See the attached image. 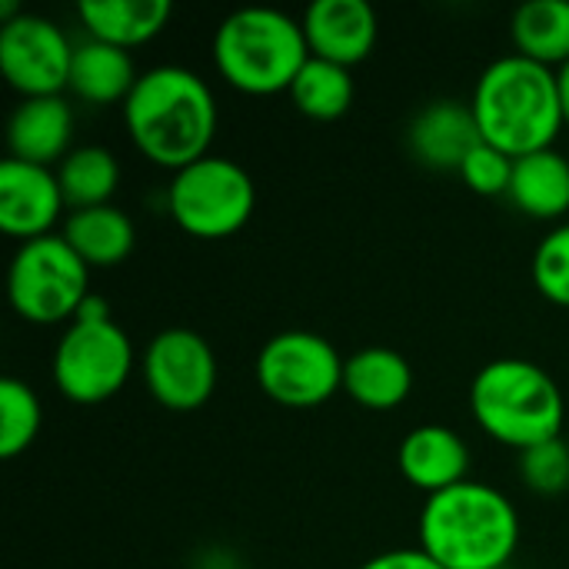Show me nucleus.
I'll return each mask as SVG.
<instances>
[{"instance_id": "nucleus-31", "label": "nucleus", "mask_w": 569, "mask_h": 569, "mask_svg": "<svg viewBox=\"0 0 569 569\" xmlns=\"http://www.w3.org/2000/svg\"><path fill=\"white\" fill-rule=\"evenodd\" d=\"M557 83H560V103H563V120L569 127V63L557 70Z\"/></svg>"}, {"instance_id": "nucleus-2", "label": "nucleus", "mask_w": 569, "mask_h": 569, "mask_svg": "<svg viewBox=\"0 0 569 569\" xmlns=\"http://www.w3.org/2000/svg\"><path fill=\"white\" fill-rule=\"evenodd\" d=\"M480 137L503 153L527 157L550 150L567 127L557 70L520 53L497 57L477 80L470 97Z\"/></svg>"}, {"instance_id": "nucleus-10", "label": "nucleus", "mask_w": 569, "mask_h": 569, "mask_svg": "<svg viewBox=\"0 0 569 569\" xmlns=\"http://www.w3.org/2000/svg\"><path fill=\"white\" fill-rule=\"evenodd\" d=\"M140 373L147 393L173 413H193L207 407L220 380L213 347L187 327L160 330L143 347Z\"/></svg>"}, {"instance_id": "nucleus-11", "label": "nucleus", "mask_w": 569, "mask_h": 569, "mask_svg": "<svg viewBox=\"0 0 569 569\" xmlns=\"http://www.w3.org/2000/svg\"><path fill=\"white\" fill-rule=\"evenodd\" d=\"M73 40L40 13L0 23V73L23 97H60L70 83Z\"/></svg>"}, {"instance_id": "nucleus-8", "label": "nucleus", "mask_w": 569, "mask_h": 569, "mask_svg": "<svg viewBox=\"0 0 569 569\" xmlns=\"http://www.w3.org/2000/svg\"><path fill=\"white\" fill-rule=\"evenodd\" d=\"M53 383L80 407L113 400L133 373V343L117 320H70L53 347Z\"/></svg>"}, {"instance_id": "nucleus-7", "label": "nucleus", "mask_w": 569, "mask_h": 569, "mask_svg": "<svg viewBox=\"0 0 569 569\" xmlns=\"http://www.w3.org/2000/svg\"><path fill=\"white\" fill-rule=\"evenodd\" d=\"M7 297L13 313L27 323H70L90 297V267L60 233L27 240L10 260Z\"/></svg>"}, {"instance_id": "nucleus-13", "label": "nucleus", "mask_w": 569, "mask_h": 569, "mask_svg": "<svg viewBox=\"0 0 569 569\" xmlns=\"http://www.w3.org/2000/svg\"><path fill=\"white\" fill-rule=\"evenodd\" d=\"M300 23L310 57L340 63L347 70L363 63L380 37L377 10L367 0H313Z\"/></svg>"}, {"instance_id": "nucleus-9", "label": "nucleus", "mask_w": 569, "mask_h": 569, "mask_svg": "<svg viewBox=\"0 0 569 569\" xmlns=\"http://www.w3.org/2000/svg\"><path fill=\"white\" fill-rule=\"evenodd\" d=\"M343 367L347 360L327 337L283 330L260 347L253 377L273 403L287 410H313L343 390Z\"/></svg>"}, {"instance_id": "nucleus-12", "label": "nucleus", "mask_w": 569, "mask_h": 569, "mask_svg": "<svg viewBox=\"0 0 569 569\" xmlns=\"http://www.w3.org/2000/svg\"><path fill=\"white\" fill-rule=\"evenodd\" d=\"M67 210L53 167L7 157L0 163V230L20 243L50 237Z\"/></svg>"}, {"instance_id": "nucleus-4", "label": "nucleus", "mask_w": 569, "mask_h": 569, "mask_svg": "<svg viewBox=\"0 0 569 569\" xmlns=\"http://www.w3.org/2000/svg\"><path fill=\"white\" fill-rule=\"evenodd\" d=\"M470 413L487 437L523 453L537 443L557 440L567 420L560 383L533 360L503 357L470 383Z\"/></svg>"}, {"instance_id": "nucleus-32", "label": "nucleus", "mask_w": 569, "mask_h": 569, "mask_svg": "<svg viewBox=\"0 0 569 569\" xmlns=\"http://www.w3.org/2000/svg\"><path fill=\"white\" fill-rule=\"evenodd\" d=\"M507 569H510V567H507Z\"/></svg>"}, {"instance_id": "nucleus-22", "label": "nucleus", "mask_w": 569, "mask_h": 569, "mask_svg": "<svg viewBox=\"0 0 569 569\" xmlns=\"http://www.w3.org/2000/svg\"><path fill=\"white\" fill-rule=\"evenodd\" d=\"M510 37L520 57L560 70L569 63V0H530L517 7Z\"/></svg>"}, {"instance_id": "nucleus-18", "label": "nucleus", "mask_w": 569, "mask_h": 569, "mask_svg": "<svg viewBox=\"0 0 569 569\" xmlns=\"http://www.w3.org/2000/svg\"><path fill=\"white\" fill-rule=\"evenodd\" d=\"M140 73L133 63L130 50L100 43L93 37H83L73 47V63H70V83L67 90L90 103V107H107V103H120L130 97V90L137 87Z\"/></svg>"}, {"instance_id": "nucleus-17", "label": "nucleus", "mask_w": 569, "mask_h": 569, "mask_svg": "<svg viewBox=\"0 0 569 569\" xmlns=\"http://www.w3.org/2000/svg\"><path fill=\"white\" fill-rule=\"evenodd\" d=\"M77 17L87 37L120 50H133L163 33V27L173 17V3L170 0H80Z\"/></svg>"}, {"instance_id": "nucleus-5", "label": "nucleus", "mask_w": 569, "mask_h": 569, "mask_svg": "<svg viewBox=\"0 0 569 569\" xmlns=\"http://www.w3.org/2000/svg\"><path fill=\"white\" fill-rule=\"evenodd\" d=\"M310 60L303 23L273 7H243L220 20L213 33L217 73L247 97L290 93Z\"/></svg>"}, {"instance_id": "nucleus-26", "label": "nucleus", "mask_w": 569, "mask_h": 569, "mask_svg": "<svg viewBox=\"0 0 569 569\" xmlns=\"http://www.w3.org/2000/svg\"><path fill=\"white\" fill-rule=\"evenodd\" d=\"M533 283L537 290L569 310V223L553 227L533 250Z\"/></svg>"}, {"instance_id": "nucleus-14", "label": "nucleus", "mask_w": 569, "mask_h": 569, "mask_svg": "<svg viewBox=\"0 0 569 569\" xmlns=\"http://www.w3.org/2000/svg\"><path fill=\"white\" fill-rule=\"evenodd\" d=\"M480 127L473 117V107L463 100H433L427 103L410 130H407V143L410 153L430 167V170H460L463 160L470 157V150L480 143Z\"/></svg>"}, {"instance_id": "nucleus-27", "label": "nucleus", "mask_w": 569, "mask_h": 569, "mask_svg": "<svg viewBox=\"0 0 569 569\" xmlns=\"http://www.w3.org/2000/svg\"><path fill=\"white\" fill-rule=\"evenodd\" d=\"M520 480L543 497H557L569 490V440L557 437L547 443H537L520 453Z\"/></svg>"}, {"instance_id": "nucleus-24", "label": "nucleus", "mask_w": 569, "mask_h": 569, "mask_svg": "<svg viewBox=\"0 0 569 569\" xmlns=\"http://www.w3.org/2000/svg\"><path fill=\"white\" fill-rule=\"evenodd\" d=\"M290 100L310 120H340L353 103V73L340 63L310 57L290 87Z\"/></svg>"}, {"instance_id": "nucleus-20", "label": "nucleus", "mask_w": 569, "mask_h": 569, "mask_svg": "<svg viewBox=\"0 0 569 569\" xmlns=\"http://www.w3.org/2000/svg\"><path fill=\"white\" fill-rule=\"evenodd\" d=\"M507 197L533 220H560L569 213V160L553 147L517 157Z\"/></svg>"}, {"instance_id": "nucleus-6", "label": "nucleus", "mask_w": 569, "mask_h": 569, "mask_svg": "<svg viewBox=\"0 0 569 569\" xmlns=\"http://www.w3.org/2000/svg\"><path fill=\"white\" fill-rule=\"evenodd\" d=\"M257 207L250 173L230 157H203L170 177L167 210L173 223L197 240H227L240 233Z\"/></svg>"}, {"instance_id": "nucleus-3", "label": "nucleus", "mask_w": 569, "mask_h": 569, "mask_svg": "<svg viewBox=\"0 0 569 569\" xmlns=\"http://www.w3.org/2000/svg\"><path fill=\"white\" fill-rule=\"evenodd\" d=\"M520 547V513L490 483L463 480L427 497L420 513V550L443 569H507Z\"/></svg>"}, {"instance_id": "nucleus-30", "label": "nucleus", "mask_w": 569, "mask_h": 569, "mask_svg": "<svg viewBox=\"0 0 569 569\" xmlns=\"http://www.w3.org/2000/svg\"><path fill=\"white\" fill-rule=\"evenodd\" d=\"M73 320H113V317H110V303H107L100 293H90V297L80 303V310H77Z\"/></svg>"}, {"instance_id": "nucleus-28", "label": "nucleus", "mask_w": 569, "mask_h": 569, "mask_svg": "<svg viewBox=\"0 0 569 569\" xmlns=\"http://www.w3.org/2000/svg\"><path fill=\"white\" fill-rule=\"evenodd\" d=\"M457 173H460V180H463L473 193H480V197H500V193L510 190V180H513V157L503 153L500 147L480 140V143L470 150V157L463 160V167H460Z\"/></svg>"}, {"instance_id": "nucleus-1", "label": "nucleus", "mask_w": 569, "mask_h": 569, "mask_svg": "<svg viewBox=\"0 0 569 569\" xmlns=\"http://www.w3.org/2000/svg\"><path fill=\"white\" fill-rule=\"evenodd\" d=\"M120 110L133 147L153 167L177 173L210 157L220 110L210 83L197 70L180 63L143 70Z\"/></svg>"}, {"instance_id": "nucleus-19", "label": "nucleus", "mask_w": 569, "mask_h": 569, "mask_svg": "<svg viewBox=\"0 0 569 569\" xmlns=\"http://www.w3.org/2000/svg\"><path fill=\"white\" fill-rule=\"evenodd\" d=\"M343 390L357 407L387 413L407 403L413 390V370L407 357H400L390 347H363L347 357Z\"/></svg>"}, {"instance_id": "nucleus-21", "label": "nucleus", "mask_w": 569, "mask_h": 569, "mask_svg": "<svg viewBox=\"0 0 569 569\" xmlns=\"http://www.w3.org/2000/svg\"><path fill=\"white\" fill-rule=\"evenodd\" d=\"M60 237L77 250V257L87 267H117L137 247L133 220L113 203L90 207V210H70Z\"/></svg>"}, {"instance_id": "nucleus-15", "label": "nucleus", "mask_w": 569, "mask_h": 569, "mask_svg": "<svg viewBox=\"0 0 569 569\" xmlns=\"http://www.w3.org/2000/svg\"><path fill=\"white\" fill-rule=\"evenodd\" d=\"M397 467L403 480L427 497H437L463 480H470V450L460 433L443 423H427L400 440Z\"/></svg>"}, {"instance_id": "nucleus-16", "label": "nucleus", "mask_w": 569, "mask_h": 569, "mask_svg": "<svg viewBox=\"0 0 569 569\" xmlns=\"http://www.w3.org/2000/svg\"><path fill=\"white\" fill-rule=\"evenodd\" d=\"M73 107L60 97H30L20 100L7 123V150L13 160L53 167L73 147Z\"/></svg>"}, {"instance_id": "nucleus-25", "label": "nucleus", "mask_w": 569, "mask_h": 569, "mask_svg": "<svg viewBox=\"0 0 569 569\" xmlns=\"http://www.w3.org/2000/svg\"><path fill=\"white\" fill-rule=\"evenodd\" d=\"M43 427V407L30 383L7 377L0 383V457L13 460L27 453Z\"/></svg>"}, {"instance_id": "nucleus-23", "label": "nucleus", "mask_w": 569, "mask_h": 569, "mask_svg": "<svg viewBox=\"0 0 569 569\" xmlns=\"http://www.w3.org/2000/svg\"><path fill=\"white\" fill-rule=\"evenodd\" d=\"M57 180L67 200V210H90L113 200L120 187V163L107 147L83 143L73 147L57 163Z\"/></svg>"}, {"instance_id": "nucleus-29", "label": "nucleus", "mask_w": 569, "mask_h": 569, "mask_svg": "<svg viewBox=\"0 0 569 569\" xmlns=\"http://www.w3.org/2000/svg\"><path fill=\"white\" fill-rule=\"evenodd\" d=\"M360 569H443L427 550L410 547V550H390L373 560H367Z\"/></svg>"}]
</instances>
